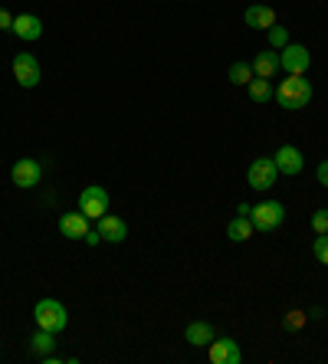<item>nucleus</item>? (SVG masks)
Masks as SVG:
<instances>
[{"instance_id":"obj_1","label":"nucleus","mask_w":328,"mask_h":364,"mask_svg":"<svg viewBox=\"0 0 328 364\" xmlns=\"http://www.w3.org/2000/svg\"><path fill=\"white\" fill-rule=\"evenodd\" d=\"M273 99L282 105V109L295 112V109H305L312 102V82L302 76H289L279 82V89H273Z\"/></svg>"},{"instance_id":"obj_2","label":"nucleus","mask_w":328,"mask_h":364,"mask_svg":"<svg viewBox=\"0 0 328 364\" xmlns=\"http://www.w3.org/2000/svg\"><path fill=\"white\" fill-rule=\"evenodd\" d=\"M33 318H36V328H46L53 335H59L69 325V312L59 299H40L33 309Z\"/></svg>"},{"instance_id":"obj_3","label":"nucleus","mask_w":328,"mask_h":364,"mask_svg":"<svg viewBox=\"0 0 328 364\" xmlns=\"http://www.w3.org/2000/svg\"><path fill=\"white\" fill-rule=\"evenodd\" d=\"M250 220L260 233H270V230L282 227V220H286V207H282L279 200H263L250 210Z\"/></svg>"},{"instance_id":"obj_4","label":"nucleus","mask_w":328,"mask_h":364,"mask_svg":"<svg viewBox=\"0 0 328 364\" xmlns=\"http://www.w3.org/2000/svg\"><path fill=\"white\" fill-rule=\"evenodd\" d=\"M79 210H83L89 220L105 217V213H109V191L102 184H89L83 194H79Z\"/></svg>"},{"instance_id":"obj_5","label":"nucleus","mask_w":328,"mask_h":364,"mask_svg":"<svg viewBox=\"0 0 328 364\" xmlns=\"http://www.w3.org/2000/svg\"><path fill=\"white\" fill-rule=\"evenodd\" d=\"M312 66V53L302 43H289L286 50H279V69H286L289 76H305Z\"/></svg>"},{"instance_id":"obj_6","label":"nucleus","mask_w":328,"mask_h":364,"mask_svg":"<svg viewBox=\"0 0 328 364\" xmlns=\"http://www.w3.org/2000/svg\"><path fill=\"white\" fill-rule=\"evenodd\" d=\"M10 69H14V79H17L23 89H36V85H40V63H36L33 53H17L14 63H10Z\"/></svg>"},{"instance_id":"obj_7","label":"nucleus","mask_w":328,"mask_h":364,"mask_svg":"<svg viewBox=\"0 0 328 364\" xmlns=\"http://www.w3.org/2000/svg\"><path fill=\"white\" fill-rule=\"evenodd\" d=\"M276 178H279V168L273 158H256L250 164V171H246V181H250L253 191H270L276 184Z\"/></svg>"},{"instance_id":"obj_8","label":"nucleus","mask_w":328,"mask_h":364,"mask_svg":"<svg viewBox=\"0 0 328 364\" xmlns=\"http://www.w3.org/2000/svg\"><path fill=\"white\" fill-rule=\"evenodd\" d=\"M43 178V168L40 161H33V158H20L14 168H10V181L20 187V191H30V187H36Z\"/></svg>"},{"instance_id":"obj_9","label":"nucleus","mask_w":328,"mask_h":364,"mask_svg":"<svg viewBox=\"0 0 328 364\" xmlns=\"http://www.w3.org/2000/svg\"><path fill=\"white\" fill-rule=\"evenodd\" d=\"M273 161H276L279 174H286V178L302 174V168H305V158H302V151H299L295 144H282V148L273 154Z\"/></svg>"},{"instance_id":"obj_10","label":"nucleus","mask_w":328,"mask_h":364,"mask_svg":"<svg viewBox=\"0 0 328 364\" xmlns=\"http://www.w3.org/2000/svg\"><path fill=\"white\" fill-rule=\"evenodd\" d=\"M207 358L213 364H240L243 361V351H240V345L233 338H213L207 345Z\"/></svg>"},{"instance_id":"obj_11","label":"nucleus","mask_w":328,"mask_h":364,"mask_svg":"<svg viewBox=\"0 0 328 364\" xmlns=\"http://www.w3.org/2000/svg\"><path fill=\"white\" fill-rule=\"evenodd\" d=\"M59 233L66 240H85V233H89V217H85L83 210H69L59 217Z\"/></svg>"},{"instance_id":"obj_12","label":"nucleus","mask_w":328,"mask_h":364,"mask_svg":"<svg viewBox=\"0 0 328 364\" xmlns=\"http://www.w3.org/2000/svg\"><path fill=\"white\" fill-rule=\"evenodd\" d=\"M10 33H17L23 43H33V40H40V36H43V20L33 17V14H17V17H14V30H10Z\"/></svg>"},{"instance_id":"obj_13","label":"nucleus","mask_w":328,"mask_h":364,"mask_svg":"<svg viewBox=\"0 0 328 364\" xmlns=\"http://www.w3.org/2000/svg\"><path fill=\"white\" fill-rule=\"evenodd\" d=\"M243 20H246V26H253V30H270V26H276V10L266 7V4H250Z\"/></svg>"},{"instance_id":"obj_14","label":"nucleus","mask_w":328,"mask_h":364,"mask_svg":"<svg viewBox=\"0 0 328 364\" xmlns=\"http://www.w3.org/2000/svg\"><path fill=\"white\" fill-rule=\"evenodd\" d=\"M99 233H102V240H109V243H125L128 223L122 220V217H112V213H105V217H99Z\"/></svg>"},{"instance_id":"obj_15","label":"nucleus","mask_w":328,"mask_h":364,"mask_svg":"<svg viewBox=\"0 0 328 364\" xmlns=\"http://www.w3.org/2000/svg\"><path fill=\"white\" fill-rule=\"evenodd\" d=\"M253 73L260 79H273L279 73V53L273 50H263V53H256V60H253Z\"/></svg>"},{"instance_id":"obj_16","label":"nucleus","mask_w":328,"mask_h":364,"mask_svg":"<svg viewBox=\"0 0 328 364\" xmlns=\"http://www.w3.org/2000/svg\"><path fill=\"white\" fill-rule=\"evenodd\" d=\"M184 338L191 341L194 348H207L213 338H217V331H213L211 322H191L187 325V331H184Z\"/></svg>"},{"instance_id":"obj_17","label":"nucleus","mask_w":328,"mask_h":364,"mask_svg":"<svg viewBox=\"0 0 328 364\" xmlns=\"http://www.w3.org/2000/svg\"><path fill=\"white\" fill-rule=\"evenodd\" d=\"M256 233V227H253L250 217H243V213H236L233 220L227 223V237L233 240V243H246V240Z\"/></svg>"},{"instance_id":"obj_18","label":"nucleus","mask_w":328,"mask_h":364,"mask_svg":"<svg viewBox=\"0 0 328 364\" xmlns=\"http://www.w3.org/2000/svg\"><path fill=\"white\" fill-rule=\"evenodd\" d=\"M30 351H33L36 358L53 355V351H56V335H53V331H46V328H40L33 338H30Z\"/></svg>"},{"instance_id":"obj_19","label":"nucleus","mask_w":328,"mask_h":364,"mask_svg":"<svg viewBox=\"0 0 328 364\" xmlns=\"http://www.w3.org/2000/svg\"><path fill=\"white\" fill-rule=\"evenodd\" d=\"M246 92H250V99L256 102V105H270V99H273V82L270 79H253L250 85H246Z\"/></svg>"},{"instance_id":"obj_20","label":"nucleus","mask_w":328,"mask_h":364,"mask_svg":"<svg viewBox=\"0 0 328 364\" xmlns=\"http://www.w3.org/2000/svg\"><path fill=\"white\" fill-rule=\"evenodd\" d=\"M227 79L233 85H250L253 79H256V73H253V63H233V66H230V73H227Z\"/></svg>"},{"instance_id":"obj_21","label":"nucleus","mask_w":328,"mask_h":364,"mask_svg":"<svg viewBox=\"0 0 328 364\" xmlns=\"http://www.w3.org/2000/svg\"><path fill=\"white\" fill-rule=\"evenodd\" d=\"M270 46H273V50H286V46H289V30H286V26H270Z\"/></svg>"},{"instance_id":"obj_22","label":"nucleus","mask_w":328,"mask_h":364,"mask_svg":"<svg viewBox=\"0 0 328 364\" xmlns=\"http://www.w3.org/2000/svg\"><path fill=\"white\" fill-rule=\"evenodd\" d=\"M312 253L322 266H328V233H315V243H312Z\"/></svg>"},{"instance_id":"obj_23","label":"nucleus","mask_w":328,"mask_h":364,"mask_svg":"<svg viewBox=\"0 0 328 364\" xmlns=\"http://www.w3.org/2000/svg\"><path fill=\"white\" fill-rule=\"evenodd\" d=\"M312 230H315V233H328V207L312 213Z\"/></svg>"},{"instance_id":"obj_24","label":"nucleus","mask_w":328,"mask_h":364,"mask_svg":"<svg viewBox=\"0 0 328 364\" xmlns=\"http://www.w3.org/2000/svg\"><path fill=\"white\" fill-rule=\"evenodd\" d=\"M305 318H309L305 312H289V315H286V322H282V325H286L289 331H299V328L305 325Z\"/></svg>"},{"instance_id":"obj_25","label":"nucleus","mask_w":328,"mask_h":364,"mask_svg":"<svg viewBox=\"0 0 328 364\" xmlns=\"http://www.w3.org/2000/svg\"><path fill=\"white\" fill-rule=\"evenodd\" d=\"M0 30H14V14L0 7Z\"/></svg>"},{"instance_id":"obj_26","label":"nucleus","mask_w":328,"mask_h":364,"mask_svg":"<svg viewBox=\"0 0 328 364\" xmlns=\"http://www.w3.org/2000/svg\"><path fill=\"white\" fill-rule=\"evenodd\" d=\"M85 243H89V246H99L102 243V233H99V227H89V233H85Z\"/></svg>"},{"instance_id":"obj_27","label":"nucleus","mask_w":328,"mask_h":364,"mask_svg":"<svg viewBox=\"0 0 328 364\" xmlns=\"http://www.w3.org/2000/svg\"><path fill=\"white\" fill-rule=\"evenodd\" d=\"M315 174H319V184H322V187H325V191H328V161H322Z\"/></svg>"}]
</instances>
